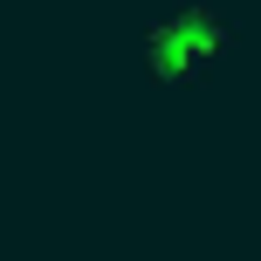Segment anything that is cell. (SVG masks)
<instances>
[{
	"mask_svg": "<svg viewBox=\"0 0 261 261\" xmlns=\"http://www.w3.org/2000/svg\"><path fill=\"white\" fill-rule=\"evenodd\" d=\"M234 41H241V21L199 7V0H186L179 14H158V21L138 28V55H144V69H151L165 90L172 83H199Z\"/></svg>",
	"mask_w": 261,
	"mask_h": 261,
	"instance_id": "6da1fadb",
	"label": "cell"
}]
</instances>
